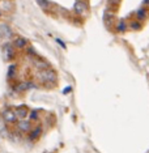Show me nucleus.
Here are the masks:
<instances>
[{
	"label": "nucleus",
	"instance_id": "nucleus-11",
	"mask_svg": "<svg viewBox=\"0 0 149 153\" xmlns=\"http://www.w3.org/2000/svg\"><path fill=\"white\" fill-rule=\"evenodd\" d=\"M14 45H16V47H19V48H22V47H25L26 46V39L25 38H16V41H14Z\"/></svg>",
	"mask_w": 149,
	"mask_h": 153
},
{
	"label": "nucleus",
	"instance_id": "nucleus-17",
	"mask_svg": "<svg viewBox=\"0 0 149 153\" xmlns=\"http://www.w3.org/2000/svg\"><path fill=\"white\" fill-rule=\"evenodd\" d=\"M131 27H132V29H135V30H137V29H140V24L137 22V21H133V22L131 24Z\"/></svg>",
	"mask_w": 149,
	"mask_h": 153
},
{
	"label": "nucleus",
	"instance_id": "nucleus-18",
	"mask_svg": "<svg viewBox=\"0 0 149 153\" xmlns=\"http://www.w3.org/2000/svg\"><path fill=\"white\" fill-rule=\"evenodd\" d=\"M71 90H72L71 87H67V88H64V89H63V94H68Z\"/></svg>",
	"mask_w": 149,
	"mask_h": 153
},
{
	"label": "nucleus",
	"instance_id": "nucleus-22",
	"mask_svg": "<svg viewBox=\"0 0 149 153\" xmlns=\"http://www.w3.org/2000/svg\"><path fill=\"white\" fill-rule=\"evenodd\" d=\"M144 4H148L149 5V0H144Z\"/></svg>",
	"mask_w": 149,
	"mask_h": 153
},
{
	"label": "nucleus",
	"instance_id": "nucleus-3",
	"mask_svg": "<svg viewBox=\"0 0 149 153\" xmlns=\"http://www.w3.org/2000/svg\"><path fill=\"white\" fill-rule=\"evenodd\" d=\"M3 119H4L7 123H13L16 122V114H14V110H11V109H7L3 111Z\"/></svg>",
	"mask_w": 149,
	"mask_h": 153
},
{
	"label": "nucleus",
	"instance_id": "nucleus-5",
	"mask_svg": "<svg viewBox=\"0 0 149 153\" xmlns=\"http://www.w3.org/2000/svg\"><path fill=\"white\" fill-rule=\"evenodd\" d=\"M0 35L3 37V38L8 39L12 37V30L8 27L5 24H0Z\"/></svg>",
	"mask_w": 149,
	"mask_h": 153
},
{
	"label": "nucleus",
	"instance_id": "nucleus-9",
	"mask_svg": "<svg viewBox=\"0 0 149 153\" xmlns=\"http://www.w3.org/2000/svg\"><path fill=\"white\" fill-rule=\"evenodd\" d=\"M30 88H34V85L32 82H21L16 87V90L17 92H22V90H26V89H30Z\"/></svg>",
	"mask_w": 149,
	"mask_h": 153
},
{
	"label": "nucleus",
	"instance_id": "nucleus-10",
	"mask_svg": "<svg viewBox=\"0 0 149 153\" xmlns=\"http://www.w3.org/2000/svg\"><path fill=\"white\" fill-rule=\"evenodd\" d=\"M114 17V13L111 11H106L105 12V24L107 26H111V20Z\"/></svg>",
	"mask_w": 149,
	"mask_h": 153
},
{
	"label": "nucleus",
	"instance_id": "nucleus-1",
	"mask_svg": "<svg viewBox=\"0 0 149 153\" xmlns=\"http://www.w3.org/2000/svg\"><path fill=\"white\" fill-rule=\"evenodd\" d=\"M37 77L42 82H53L56 80V73L51 69H41L37 73Z\"/></svg>",
	"mask_w": 149,
	"mask_h": 153
},
{
	"label": "nucleus",
	"instance_id": "nucleus-15",
	"mask_svg": "<svg viewBox=\"0 0 149 153\" xmlns=\"http://www.w3.org/2000/svg\"><path fill=\"white\" fill-rule=\"evenodd\" d=\"M30 119H32V121H37L38 119V111L37 110H33V111L30 113Z\"/></svg>",
	"mask_w": 149,
	"mask_h": 153
},
{
	"label": "nucleus",
	"instance_id": "nucleus-12",
	"mask_svg": "<svg viewBox=\"0 0 149 153\" xmlns=\"http://www.w3.org/2000/svg\"><path fill=\"white\" fill-rule=\"evenodd\" d=\"M136 16L139 17V20H144L145 17H147V11H145L144 8H141V9H139L137 12H136Z\"/></svg>",
	"mask_w": 149,
	"mask_h": 153
},
{
	"label": "nucleus",
	"instance_id": "nucleus-6",
	"mask_svg": "<svg viewBox=\"0 0 149 153\" xmlns=\"http://www.w3.org/2000/svg\"><path fill=\"white\" fill-rule=\"evenodd\" d=\"M14 114H16L17 118H20V121H22L24 118L28 117V109L20 106V108H17L16 110H14Z\"/></svg>",
	"mask_w": 149,
	"mask_h": 153
},
{
	"label": "nucleus",
	"instance_id": "nucleus-13",
	"mask_svg": "<svg viewBox=\"0 0 149 153\" xmlns=\"http://www.w3.org/2000/svg\"><path fill=\"white\" fill-rule=\"evenodd\" d=\"M37 1H38L39 7H42L43 9H50V7H51V4L47 1V0H37Z\"/></svg>",
	"mask_w": 149,
	"mask_h": 153
},
{
	"label": "nucleus",
	"instance_id": "nucleus-16",
	"mask_svg": "<svg viewBox=\"0 0 149 153\" xmlns=\"http://www.w3.org/2000/svg\"><path fill=\"white\" fill-rule=\"evenodd\" d=\"M14 72H16V66H11L9 67V71H8V76H9V77H13Z\"/></svg>",
	"mask_w": 149,
	"mask_h": 153
},
{
	"label": "nucleus",
	"instance_id": "nucleus-8",
	"mask_svg": "<svg viewBox=\"0 0 149 153\" xmlns=\"http://www.w3.org/2000/svg\"><path fill=\"white\" fill-rule=\"evenodd\" d=\"M41 134H42V127L41 126H38V127H35L34 130L30 132V135H29V139L30 140H37L39 136H41Z\"/></svg>",
	"mask_w": 149,
	"mask_h": 153
},
{
	"label": "nucleus",
	"instance_id": "nucleus-2",
	"mask_svg": "<svg viewBox=\"0 0 149 153\" xmlns=\"http://www.w3.org/2000/svg\"><path fill=\"white\" fill-rule=\"evenodd\" d=\"M3 55H4L5 60H11L12 58L14 56L13 46H12L11 43H4V46H3Z\"/></svg>",
	"mask_w": 149,
	"mask_h": 153
},
{
	"label": "nucleus",
	"instance_id": "nucleus-14",
	"mask_svg": "<svg viewBox=\"0 0 149 153\" xmlns=\"http://www.w3.org/2000/svg\"><path fill=\"white\" fill-rule=\"evenodd\" d=\"M117 27H118V30H119V32H124V30H126V27H127L126 21H124V20H120L119 24L117 25Z\"/></svg>",
	"mask_w": 149,
	"mask_h": 153
},
{
	"label": "nucleus",
	"instance_id": "nucleus-7",
	"mask_svg": "<svg viewBox=\"0 0 149 153\" xmlns=\"http://www.w3.org/2000/svg\"><path fill=\"white\" fill-rule=\"evenodd\" d=\"M17 128H19L20 131H22V132H26V131L30 130V122L22 119V121H20L19 123H17Z\"/></svg>",
	"mask_w": 149,
	"mask_h": 153
},
{
	"label": "nucleus",
	"instance_id": "nucleus-19",
	"mask_svg": "<svg viewBox=\"0 0 149 153\" xmlns=\"http://www.w3.org/2000/svg\"><path fill=\"white\" fill-rule=\"evenodd\" d=\"M56 42H58V43H59L60 46H62V47H63V48H66V43H64V42H63V41H62V39L56 38Z\"/></svg>",
	"mask_w": 149,
	"mask_h": 153
},
{
	"label": "nucleus",
	"instance_id": "nucleus-4",
	"mask_svg": "<svg viewBox=\"0 0 149 153\" xmlns=\"http://www.w3.org/2000/svg\"><path fill=\"white\" fill-rule=\"evenodd\" d=\"M75 12L77 14H83L86 12V3H84V1H81V0H77V1L75 3Z\"/></svg>",
	"mask_w": 149,
	"mask_h": 153
},
{
	"label": "nucleus",
	"instance_id": "nucleus-20",
	"mask_svg": "<svg viewBox=\"0 0 149 153\" xmlns=\"http://www.w3.org/2000/svg\"><path fill=\"white\" fill-rule=\"evenodd\" d=\"M28 53L30 54V55H34L35 53H34V48L33 47H28Z\"/></svg>",
	"mask_w": 149,
	"mask_h": 153
},
{
	"label": "nucleus",
	"instance_id": "nucleus-21",
	"mask_svg": "<svg viewBox=\"0 0 149 153\" xmlns=\"http://www.w3.org/2000/svg\"><path fill=\"white\" fill-rule=\"evenodd\" d=\"M109 3H110V4H114V5H117L118 3H119V0H109Z\"/></svg>",
	"mask_w": 149,
	"mask_h": 153
}]
</instances>
